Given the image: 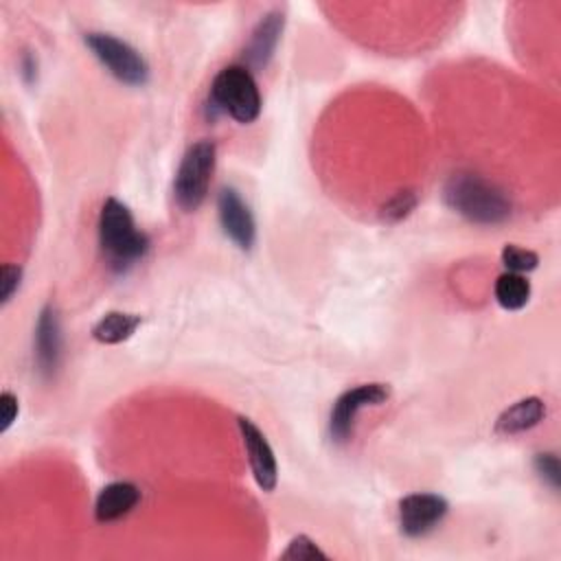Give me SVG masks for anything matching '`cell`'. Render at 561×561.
Listing matches in <instances>:
<instances>
[{"label":"cell","mask_w":561,"mask_h":561,"mask_svg":"<svg viewBox=\"0 0 561 561\" xmlns=\"http://www.w3.org/2000/svg\"><path fill=\"white\" fill-rule=\"evenodd\" d=\"M0 410H2V421H0V434H7L11 430V425L18 421L20 414V401L13 392L4 390L0 394Z\"/></svg>","instance_id":"cell-21"},{"label":"cell","mask_w":561,"mask_h":561,"mask_svg":"<svg viewBox=\"0 0 561 561\" xmlns=\"http://www.w3.org/2000/svg\"><path fill=\"white\" fill-rule=\"evenodd\" d=\"M443 202L476 226H500L513 215L511 197L478 173H454L443 186Z\"/></svg>","instance_id":"cell-2"},{"label":"cell","mask_w":561,"mask_h":561,"mask_svg":"<svg viewBox=\"0 0 561 561\" xmlns=\"http://www.w3.org/2000/svg\"><path fill=\"white\" fill-rule=\"evenodd\" d=\"M399 528L405 537L419 539L440 526L449 513V502L438 493H410L399 500Z\"/></svg>","instance_id":"cell-8"},{"label":"cell","mask_w":561,"mask_h":561,"mask_svg":"<svg viewBox=\"0 0 561 561\" xmlns=\"http://www.w3.org/2000/svg\"><path fill=\"white\" fill-rule=\"evenodd\" d=\"M533 467H535V473L541 478L543 484H548L552 491H559V486H561V462H559L557 454H552V451L537 454L535 460H533Z\"/></svg>","instance_id":"cell-19"},{"label":"cell","mask_w":561,"mask_h":561,"mask_svg":"<svg viewBox=\"0 0 561 561\" xmlns=\"http://www.w3.org/2000/svg\"><path fill=\"white\" fill-rule=\"evenodd\" d=\"M390 386L381 381H370V383H357L348 390H344L331 408L329 414V436L333 443L344 445L351 440L355 432V419L362 410L383 405L390 399Z\"/></svg>","instance_id":"cell-6"},{"label":"cell","mask_w":561,"mask_h":561,"mask_svg":"<svg viewBox=\"0 0 561 561\" xmlns=\"http://www.w3.org/2000/svg\"><path fill=\"white\" fill-rule=\"evenodd\" d=\"M502 265L506 267V272H517V274H526L537 270L539 265V254L535 250L515 245V243H506L500 252Z\"/></svg>","instance_id":"cell-16"},{"label":"cell","mask_w":561,"mask_h":561,"mask_svg":"<svg viewBox=\"0 0 561 561\" xmlns=\"http://www.w3.org/2000/svg\"><path fill=\"white\" fill-rule=\"evenodd\" d=\"M85 46L90 53L96 57V61L121 83L131 85V88H142L149 81V64L147 59L125 39L112 35V33H101V31H90L83 35Z\"/></svg>","instance_id":"cell-5"},{"label":"cell","mask_w":561,"mask_h":561,"mask_svg":"<svg viewBox=\"0 0 561 561\" xmlns=\"http://www.w3.org/2000/svg\"><path fill=\"white\" fill-rule=\"evenodd\" d=\"M237 427L248 454L250 471L256 482V486L265 493H272L278 484V462L274 456V449L265 434L254 425V421L245 416H237Z\"/></svg>","instance_id":"cell-10"},{"label":"cell","mask_w":561,"mask_h":561,"mask_svg":"<svg viewBox=\"0 0 561 561\" xmlns=\"http://www.w3.org/2000/svg\"><path fill=\"white\" fill-rule=\"evenodd\" d=\"M283 28H285V13L280 9H272L265 15H261V20L252 28L250 39L243 50V57H245L243 66L250 72L267 68V64L272 61L276 46L280 42Z\"/></svg>","instance_id":"cell-11"},{"label":"cell","mask_w":561,"mask_h":561,"mask_svg":"<svg viewBox=\"0 0 561 561\" xmlns=\"http://www.w3.org/2000/svg\"><path fill=\"white\" fill-rule=\"evenodd\" d=\"M208 107L241 125H250L261 114V92L254 75L243 64L224 66L210 83Z\"/></svg>","instance_id":"cell-3"},{"label":"cell","mask_w":561,"mask_h":561,"mask_svg":"<svg viewBox=\"0 0 561 561\" xmlns=\"http://www.w3.org/2000/svg\"><path fill=\"white\" fill-rule=\"evenodd\" d=\"M33 357L42 379H55L64 359V329L55 305L39 309L33 331Z\"/></svg>","instance_id":"cell-7"},{"label":"cell","mask_w":561,"mask_h":561,"mask_svg":"<svg viewBox=\"0 0 561 561\" xmlns=\"http://www.w3.org/2000/svg\"><path fill=\"white\" fill-rule=\"evenodd\" d=\"M22 77L31 83L37 77V59L33 55H24L22 59Z\"/></svg>","instance_id":"cell-22"},{"label":"cell","mask_w":561,"mask_h":561,"mask_svg":"<svg viewBox=\"0 0 561 561\" xmlns=\"http://www.w3.org/2000/svg\"><path fill=\"white\" fill-rule=\"evenodd\" d=\"M22 283V267L18 263H4L0 270V305H9Z\"/></svg>","instance_id":"cell-20"},{"label":"cell","mask_w":561,"mask_h":561,"mask_svg":"<svg viewBox=\"0 0 561 561\" xmlns=\"http://www.w3.org/2000/svg\"><path fill=\"white\" fill-rule=\"evenodd\" d=\"M140 324H142L140 313L107 311L92 324L90 333L99 344H121V342H127L138 331Z\"/></svg>","instance_id":"cell-14"},{"label":"cell","mask_w":561,"mask_h":561,"mask_svg":"<svg viewBox=\"0 0 561 561\" xmlns=\"http://www.w3.org/2000/svg\"><path fill=\"white\" fill-rule=\"evenodd\" d=\"M283 561H329L327 552L309 537V535H296L289 539L287 548L280 552Z\"/></svg>","instance_id":"cell-17"},{"label":"cell","mask_w":561,"mask_h":561,"mask_svg":"<svg viewBox=\"0 0 561 561\" xmlns=\"http://www.w3.org/2000/svg\"><path fill=\"white\" fill-rule=\"evenodd\" d=\"M530 280L517 272H502L493 285V296L506 311L524 309L530 300Z\"/></svg>","instance_id":"cell-15"},{"label":"cell","mask_w":561,"mask_h":561,"mask_svg":"<svg viewBox=\"0 0 561 561\" xmlns=\"http://www.w3.org/2000/svg\"><path fill=\"white\" fill-rule=\"evenodd\" d=\"M96 237L101 254L107 267L116 274H125L140 263L149 252V234L136 226V219L125 202L107 197L99 210Z\"/></svg>","instance_id":"cell-1"},{"label":"cell","mask_w":561,"mask_h":561,"mask_svg":"<svg viewBox=\"0 0 561 561\" xmlns=\"http://www.w3.org/2000/svg\"><path fill=\"white\" fill-rule=\"evenodd\" d=\"M416 202H419V197L414 191H410V188L399 191L379 208V217L386 224H399L416 208Z\"/></svg>","instance_id":"cell-18"},{"label":"cell","mask_w":561,"mask_h":561,"mask_svg":"<svg viewBox=\"0 0 561 561\" xmlns=\"http://www.w3.org/2000/svg\"><path fill=\"white\" fill-rule=\"evenodd\" d=\"M546 412H548V408L541 397H535V394L524 397L497 414L493 430H495V434H502V436L524 434V432L537 427L546 419Z\"/></svg>","instance_id":"cell-13"},{"label":"cell","mask_w":561,"mask_h":561,"mask_svg":"<svg viewBox=\"0 0 561 561\" xmlns=\"http://www.w3.org/2000/svg\"><path fill=\"white\" fill-rule=\"evenodd\" d=\"M217 217L224 234L243 252H250L256 243V221L245 204V199L239 195L237 188L224 186L217 195Z\"/></svg>","instance_id":"cell-9"},{"label":"cell","mask_w":561,"mask_h":561,"mask_svg":"<svg viewBox=\"0 0 561 561\" xmlns=\"http://www.w3.org/2000/svg\"><path fill=\"white\" fill-rule=\"evenodd\" d=\"M140 497H142V493L134 482H129V480L110 482L96 493L94 519L99 524L118 522L138 506Z\"/></svg>","instance_id":"cell-12"},{"label":"cell","mask_w":561,"mask_h":561,"mask_svg":"<svg viewBox=\"0 0 561 561\" xmlns=\"http://www.w3.org/2000/svg\"><path fill=\"white\" fill-rule=\"evenodd\" d=\"M215 164L217 145L213 140H197L184 151L173 178V199L184 213H193L204 204Z\"/></svg>","instance_id":"cell-4"}]
</instances>
